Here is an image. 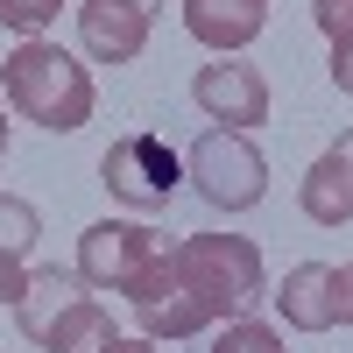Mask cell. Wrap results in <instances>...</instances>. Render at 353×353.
Masks as SVG:
<instances>
[{
    "label": "cell",
    "instance_id": "obj_1",
    "mask_svg": "<svg viewBox=\"0 0 353 353\" xmlns=\"http://www.w3.org/2000/svg\"><path fill=\"white\" fill-rule=\"evenodd\" d=\"M176 283L198 297V311L212 318H248L261 297H269V269H261V248L241 241V233H191V241L170 248Z\"/></svg>",
    "mask_w": 353,
    "mask_h": 353
},
{
    "label": "cell",
    "instance_id": "obj_2",
    "mask_svg": "<svg viewBox=\"0 0 353 353\" xmlns=\"http://www.w3.org/2000/svg\"><path fill=\"white\" fill-rule=\"evenodd\" d=\"M0 92H8V106L21 121H36L50 134H71V128L92 121V78H85V64L57 43H36V36L0 64Z\"/></svg>",
    "mask_w": 353,
    "mask_h": 353
},
{
    "label": "cell",
    "instance_id": "obj_3",
    "mask_svg": "<svg viewBox=\"0 0 353 353\" xmlns=\"http://www.w3.org/2000/svg\"><path fill=\"white\" fill-rule=\"evenodd\" d=\"M184 176L198 184L205 205H219V212H248V205H261V191H269V163H261V149L241 128L198 134V149L184 156Z\"/></svg>",
    "mask_w": 353,
    "mask_h": 353
},
{
    "label": "cell",
    "instance_id": "obj_4",
    "mask_svg": "<svg viewBox=\"0 0 353 353\" xmlns=\"http://www.w3.org/2000/svg\"><path fill=\"white\" fill-rule=\"evenodd\" d=\"M99 184L121 205H134V212H156V205H170L176 184H184V156H176L163 134H149V128L113 134V149L99 156Z\"/></svg>",
    "mask_w": 353,
    "mask_h": 353
},
{
    "label": "cell",
    "instance_id": "obj_5",
    "mask_svg": "<svg viewBox=\"0 0 353 353\" xmlns=\"http://www.w3.org/2000/svg\"><path fill=\"white\" fill-rule=\"evenodd\" d=\"M170 248L163 226H141V219H99L78 233V276L92 290H128L149 261Z\"/></svg>",
    "mask_w": 353,
    "mask_h": 353
},
{
    "label": "cell",
    "instance_id": "obj_6",
    "mask_svg": "<svg viewBox=\"0 0 353 353\" xmlns=\"http://www.w3.org/2000/svg\"><path fill=\"white\" fill-rule=\"evenodd\" d=\"M170 248H176V241H170ZM170 248H163L149 269H141V276L121 290V297L134 304V318H141V339H191V332H205V325H212V318L198 311V297H191L184 283H176Z\"/></svg>",
    "mask_w": 353,
    "mask_h": 353
},
{
    "label": "cell",
    "instance_id": "obj_7",
    "mask_svg": "<svg viewBox=\"0 0 353 353\" xmlns=\"http://www.w3.org/2000/svg\"><path fill=\"white\" fill-rule=\"evenodd\" d=\"M191 99L212 113V121L241 128V134L269 121V78H261L254 64H226V57H219V64H205V71L191 78Z\"/></svg>",
    "mask_w": 353,
    "mask_h": 353
},
{
    "label": "cell",
    "instance_id": "obj_8",
    "mask_svg": "<svg viewBox=\"0 0 353 353\" xmlns=\"http://www.w3.org/2000/svg\"><path fill=\"white\" fill-rule=\"evenodd\" d=\"M149 21L156 14L128 8V0H78V36H85V50L99 64H134L149 50Z\"/></svg>",
    "mask_w": 353,
    "mask_h": 353
},
{
    "label": "cell",
    "instance_id": "obj_9",
    "mask_svg": "<svg viewBox=\"0 0 353 353\" xmlns=\"http://www.w3.org/2000/svg\"><path fill=\"white\" fill-rule=\"evenodd\" d=\"M276 304H283V325H297V332H332V325H339V269H325V261H297V269L283 276Z\"/></svg>",
    "mask_w": 353,
    "mask_h": 353
},
{
    "label": "cell",
    "instance_id": "obj_10",
    "mask_svg": "<svg viewBox=\"0 0 353 353\" xmlns=\"http://www.w3.org/2000/svg\"><path fill=\"white\" fill-rule=\"evenodd\" d=\"M184 28L205 50H248L269 28V0H184Z\"/></svg>",
    "mask_w": 353,
    "mask_h": 353
},
{
    "label": "cell",
    "instance_id": "obj_11",
    "mask_svg": "<svg viewBox=\"0 0 353 353\" xmlns=\"http://www.w3.org/2000/svg\"><path fill=\"white\" fill-rule=\"evenodd\" d=\"M304 219H318V226H346L353 219V163L339 156V149H325L311 170H304Z\"/></svg>",
    "mask_w": 353,
    "mask_h": 353
},
{
    "label": "cell",
    "instance_id": "obj_12",
    "mask_svg": "<svg viewBox=\"0 0 353 353\" xmlns=\"http://www.w3.org/2000/svg\"><path fill=\"white\" fill-rule=\"evenodd\" d=\"M113 339H121V332H113V311H106L99 297H78V304L43 332V353H106Z\"/></svg>",
    "mask_w": 353,
    "mask_h": 353
},
{
    "label": "cell",
    "instance_id": "obj_13",
    "mask_svg": "<svg viewBox=\"0 0 353 353\" xmlns=\"http://www.w3.org/2000/svg\"><path fill=\"white\" fill-rule=\"evenodd\" d=\"M36 233H43L36 205L14 198V191H0V248H8V254H28V248H36Z\"/></svg>",
    "mask_w": 353,
    "mask_h": 353
},
{
    "label": "cell",
    "instance_id": "obj_14",
    "mask_svg": "<svg viewBox=\"0 0 353 353\" xmlns=\"http://www.w3.org/2000/svg\"><path fill=\"white\" fill-rule=\"evenodd\" d=\"M205 353H290V346H283L269 325H254V318H233V325L205 346Z\"/></svg>",
    "mask_w": 353,
    "mask_h": 353
},
{
    "label": "cell",
    "instance_id": "obj_15",
    "mask_svg": "<svg viewBox=\"0 0 353 353\" xmlns=\"http://www.w3.org/2000/svg\"><path fill=\"white\" fill-rule=\"evenodd\" d=\"M57 8H71V0H0V21L21 28V36H36V28L57 21Z\"/></svg>",
    "mask_w": 353,
    "mask_h": 353
},
{
    "label": "cell",
    "instance_id": "obj_16",
    "mask_svg": "<svg viewBox=\"0 0 353 353\" xmlns=\"http://www.w3.org/2000/svg\"><path fill=\"white\" fill-rule=\"evenodd\" d=\"M318 28H325L332 43H346L353 36V0H318Z\"/></svg>",
    "mask_w": 353,
    "mask_h": 353
},
{
    "label": "cell",
    "instance_id": "obj_17",
    "mask_svg": "<svg viewBox=\"0 0 353 353\" xmlns=\"http://www.w3.org/2000/svg\"><path fill=\"white\" fill-rule=\"evenodd\" d=\"M21 283H28L21 254H8V248H0V304H14V297H21Z\"/></svg>",
    "mask_w": 353,
    "mask_h": 353
},
{
    "label": "cell",
    "instance_id": "obj_18",
    "mask_svg": "<svg viewBox=\"0 0 353 353\" xmlns=\"http://www.w3.org/2000/svg\"><path fill=\"white\" fill-rule=\"evenodd\" d=\"M332 85L353 99V36H346V43H332Z\"/></svg>",
    "mask_w": 353,
    "mask_h": 353
},
{
    "label": "cell",
    "instance_id": "obj_19",
    "mask_svg": "<svg viewBox=\"0 0 353 353\" xmlns=\"http://www.w3.org/2000/svg\"><path fill=\"white\" fill-rule=\"evenodd\" d=\"M339 325H353V261L339 269Z\"/></svg>",
    "mask_w": 353,
    "mask_h": 353
},
{
    "label": "cell",
    "instance_id": "obj_20",
    "mask_svg": "<svg viewBox=\"0 0 353 353\" xmlns=\"http://www.w3.org/2000/svg\"><path fill=\"white\" fill-rule=\"evenodd\" d=\"M106 353H163V346H156V339H113Z\"/></svg>",
    "mask_w": 353,
    "mask_h": 353
},
{
    "label": "cell",
    "instance_id": "obj_21",
    "mask_svg": "<svg viewBox=\"0 0 353 353\" xmlns=\"http://www.w3.org/2000/svg\"><path fill=\"white\" fill-rule=\"evenodd\" d=\"M332 149H339V156H346V163H353V128H346V134H339V141H332Z\"/></svg>",
    "mask_w": 353,
    "mask_h": 353
},
{
    "label": "cell",
    "instance_id": "obj_22",
    "mask_svg": "<svg viewBox=\"0 0 353 353\" xmlns=\"http://www.w3.org/2000/svg\"><path fill=\"white\" fill-rule=\"evenodd\" d=\"M128 8H141V14H156V8H163V0H128Z\"/></svg>",
    "mask_w": 353,
    "mask_h": 353
},
{
    "label": "cell",
    "instance_id": "obj_23",
    "mask_svg": "<svg viewBox=\"0 0 353 353\" xmlns=\"http://www.w3.org/2000/svg\"><path fill=\"white\" fill-rule=\"evenodd\" d=\"M0 163H8V121H0Z\"/></svg>",
    "mask_w": 353,
    "mask_h": 353
}]
</instances>
